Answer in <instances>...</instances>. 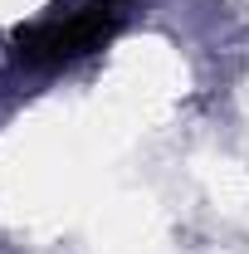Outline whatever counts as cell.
I'll return each mask as SVG.
<instances>
[{"mask_svg": "<svg viewBox=\"0 0 249 254\" xmlns=\"http://www.w3.org/2000/svg\"><path fill=\"white\" fill-rule=\"evenodd\" d=\"M118 34V5L113 0H59L39 20L15 34V59L25 68H59L83 54L103 49Z\"/></svg>", "mask_w": 249, "mask_h": 254, "instance_id": "1", "label": "cell"}]
</instances>
